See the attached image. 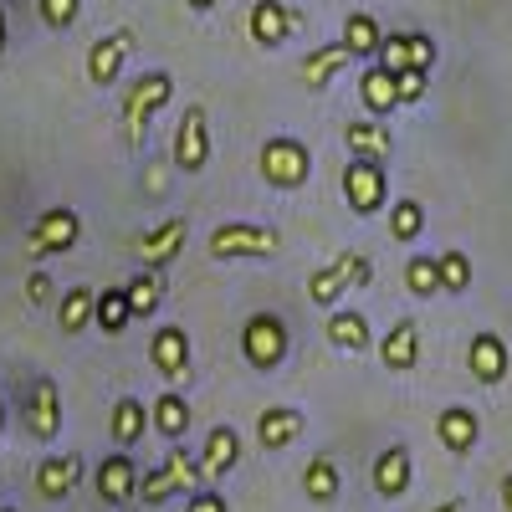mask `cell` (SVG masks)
I'll return each instance as SVG.
<instances>
[{"mask_svg": "<svg viewBox=\"0 0 512 512\" xmlns=\"http://www.w3.org/2000/svg\"><path fill=\"white\" fill-rule=\"evenodd\" d=\"M169 98H175V77H169V72H144L134 88H128V98H123V139H128V149H144L149 118Z\"/></svg>", "mask_w": 512, "mask_h": 512, "instance_id": "obj_1", "label": "cell"}, {"mask_svg": "<svg viewBox=\"0 0 512 512\" xmlns=\"http://www.w3.org/2000/svg\"><path fill=\"white\" fill-rule=\"evenodd\" d=\"M200 482H205V466L190 456V451H164V466L159 472H149V477H139V497L149 502V507H159V502H169L175 492H200Z\"/></svg>", "mask_w": 512, "mask_h": 512, "instance_id": "obj_2", "label": "cell"}, {"mask_svg": "<svg viewBox=\"0 0 512 512\" xmlns=\"http://www.w3.org/2000/svg\"><path fill=\"white\" fill-rule=\"evenodd\" d=\"M241 354L251 369H277L287 359V323L277 313H251L241 328Z\"/></svg>", "mask_w": 512, "mask_h": 512, "instance_id": "obj_3", "label": "cell"}, {"mask_svg": "<svg viewBox=\"0 0 512 512\" xmlns=\"http://www.w3.org/2000/svg\"><path fill=\"white\" fill-rule=\"evenodd\" d=\"M262 175H267V185H277V190L308 185V175H313L308 144H297V139H267V144H262Z\"/></svg>", "mask_w": 512, "mask_h": 512, "instance_id": "obj_4", "label": "cell"}, {"mask_svg": "<svg viewBox=\"0 0 512 512\" xmlns=\"http://www.w3.org/2000/svg\"><path fill=\"white\" fill-rule=\"evenodd\" d=\"M82 236V221H77V210L72 205H52V210H41L31 236H26V251L31 256H57V251H72Z\"/></svg>", "mask_w": 512, "mask_h": 512, "instance_id": "obj_5", "label": "cell"}, {"mask_svg": "<svg viewBox=\"0 0 512 512\" xmlns=\"http://www.w3.org/2000/svg\"><path fill=\"white\" fill-rule=\"evenodd\" d=\"M282 246V236L272 226H216L210 231V256H221V262H236V256H272Z\"/></svg>", "mask_w": 512, "mask_h": 512, "instance_id": "obj_6", "label": "cell"}, {"mask_svg": "<svg viewBox=\"0 0 512 512\" xmlns=\"http://www.w3.org/2000/svg\"><path fill=\"white\" fill-rule=\"evenodd\" d=\"M384 190H390V180H384V164L354 154V164L344 169V195H349V205L359 210V216H374V210L384 205Z\"/></svg>", "mask_w": 512, "mask_h": 512, "instance_id": "obj_7", "label": "cell"}, {"mask_svg": "<svg viewBox=\"0 0 512 512\" xmlns=\"http://www.w3.org/2000/svg\"><path fill=\"white\" fill-rule=\"evenodd\" d=\"M205 159H210V128H205V108H200V103H190V108H185V118H180V128H175V164L185 169V175H200Z\"/></svg>", "mask_w": 512, "mask_h": 512, "instance_id": "obj_8", "label": "cell"}, {"mask_svg": "<svg viewBox=\"0 0 512 512\" xmlns=\"http://www.w3.org/2000/svg\"><path fill=\"white\" fill-rule=\"evenodd\" d=\"M303 21L297 11H287L282 0H256L251 6V16H246V26H251V41L256 47H282V41L292 36V26Z\"/></svg>", "mask_w": 512, "mask_h": 512, "instance_id": "obj_9", "label": "cell"}, {"mask_svg": "<svg viewBox=\"0 0 512 512\" xmlns=\"http://www.w3.org/2000/svg\"><path fill=\"white\" fill-rule=\"evenodd\" d=\"M134 52V31H108L98 36L88 47V82H98V88H108V82L123 72V57Z\"/></svg>", "mask_w": 512, "mask_h": 512, "instance_id": "obj_10", "label": "cell"}, {"mask_svg": "<svg viewBox=\"0 0 512 512\" xmlns=\"http://www.w3.org/2000/svg\"><path fill=\"white\" fill-rule=\"evenodd\" d=\"M26 425H31V436H36V441H57V431H62V395H57V384H52V379H36V384H31Z\"/></svg>", "mask_w": 512, "mask_h": 512, "instance_id": "obj_11", "label": "cell"}, {"mask_svg": "<svg viewBox=\"0 0 512 512\" xmlns=\"http://www.w3.org/2000/svg\"><path fill=\"white\" fill-rule=\"evenodd\" d=\"M98 492H103L113 507H128V502L139 497V472H134V456H128V446L113 451V456L98 466Z\"/></svg>", "mask_w": 512, "mask_h": 512, "instance_id": "obj_12", "label": "cell"}, {"mask_svg": "<svg viewBox=\"0 0 512 512\" xmlns=\"http://www.w3.org/2000/svg\"><path fill=\"white\" fill-rule=\"evenodd\" d=\"M77 482H82V456H47L36 466V492L47 497V502H62V497H72L77 492Z\"/></svg>", "mask_w": 512, "mask_h": 512, "instance_id": "obj_13", "label": "cell"}, {"mask_svg": "<svg viewBox=\"0 0 512 512\" xmlns=\"http://www.w3.org/2000/svg\"><path fill=\"white\" fill-rule=\"evenodd\" d=\"M149 354H154V369H159L169 384L190 374V338H185V328H159Z\"/></svg>", "mask_w": 512, "mask_h": 512, "instance_id": "obj_14", "label": "cell"}, {"mask_svg": "<svg viewBox=\"0 0 512 512\" xmlns=\"http://www.w3.org/2000/svg\"><path fill=\"white\" fill-rule=\"evenodd\" d=\"M185 236H190V221L185 216H175V221H164V226H154L149 236H139V262L144 267H164L169 262V256H175L180 246H185Z\"/></svg>", "mask_w": 512, "mask_h": 512, "instance_id": "obj_15", "label": "cell"}, {"mask_svg": "<svg viewBox=\"0 0 512 512\" xmlns=\"http://www.w3.org/2000/svg\"><path fill=\"white\" fill-rule=\"evenodd\" d=\"M241 461V436L231 425H216V431L205 436V451H200V466H205V482H221L231 466Z\"/></svg>", "mask_w": 512, "mask_h": 512, "instance_id": "obj_16", "label": "cell"}, {"mask_svg": "<svg viewBox=\"0 0 512 512\" xmlns=\"http://www.w3.org/2000/svg\"><path fill=\"white\" fill-rule=\"evenodd\" d=\"M436 431H441V446L461 456V451H472V446H477V436H482V420H477V410L451 405V410H441Z\"/></svg>", "mask_w": 512, "mask_h": 512, "instance_id": "obj_17", "label": "cell"}, {"mask_svg": "<svg viewBox=\"0 0 512 512\" xmlns=\"http://www.w3.org/2000/svg\"><path fill=\"white\" fill-rule=\"evenodd\" d=\"M410 451L405 446H390V451H379V461H374V492L379 497H405L410 492Z\"/></svg>", "mask_w": 512, "mask_h": 512, "instance_id": "obj_18", "label": "cell"}, {"mask_svg": "<svg viewBox=\"0 0 512 512\" xmlns=\"http://www.w3.org/2000/svg\"><path fill=\"white\" fill-rule=\"evenodd\" d=\"M349 62H354V47H349V41H328V47L308 52V62H303V82H308V88H328V82L344 72Z\"/></svg>", "mask_w": 512, "mask_h": 512, "instance_id": "obj_19", "label": "cell"}, {"mask_svg": "<svg viewBox=\"0 0 512 512\" xmlns=\"http://www.w3.org/2000/svg\"><path fill=\"white\" fill-rule=\"evenodd\" d=\"M303 410H287V405H277V410H267L262 420H256V441H262V451H282L287 441H297L303 436Z\"/></svg>", "mask_w": 512, "mask_h": 512, "instance_id": "obj_20", "label": "cell"}, {"mask_svg": "<svg viewBox=\"0 0 512 512\" xmlns=\"http://www.w3.org/2000/svg\"><path fill=\"white\" fill-rule=\"evenodd\" d=\"M466 364H472V374L482 384H497L507 374V349H502V338L497 333H477L472 338V349H466Z\"/></svg>", "mask_w": 512, "mask_h": 512, "instance_id": "obj_21", "label": "cell"}, {"mask_svg": "<svg viewBox=\"0 0 512 512\" xmlns=\"http://www.w3.org/2000/svg\"><path fill=\"white\" fill-rule=\"evenodd\" d=\"M415 354H420V328L410 323V318H400L395 328H390V338L379 344V359H384V369H415Z\"/></svg>", "mask_w": 512, "mask_h": 512, "instance_id": "obj_22", "label": "cell"}, {"mask_svg": "<svg viewBox=\"0 0 512 512\" xmlns=\"http://www.w3.org/2000/svg\"><path fill=\"white\" fill-rule=\"evenodd\" d=\"M359 93H364V108L369 113H395L400 108V77L384 72V67H369L359 77Z\"/></svg>", "mask_w": 512, "mask_h": 512, "instance_id": "obj_23", "label": "cell"}, {"mask_svg": "<svg viewBox=\"0 0 512 512\" xmlns=\"http://www.w3.org/2000/svg\"><path fill=\"white\" fill-rule=\"evenodd\" d=\"M154 415L144 410V400H134V395H123L118 405H113V441L118 446H139L144 441V425H149Z\"/></svg>", "mask_w": 512, "mask_h": 512, "instance_id": "obj_24", "label": "cell"}, {"mask_svg": "<svg viewBox=\"0 0 512 512\" xmlns=\"http://www.w3.org/2000/svg\"><path fill=\"white\" fill-rule=\"evenodd\" d=\"M344 139H349V154H359V159H390V149H395L384 123H349Z\"/></svg>", "mask_w": 512, "mask_h": 512, "instance_id": "obj_25", "label": "cell"}, {"mask_svg": "<svg viewBox=\"0 0 512 512\" xmlns=\"http://www.w3.org/2000/svg\"><path fill=\"white\" fill-rule=\"evenodd\" d=\"M88 318H98V292L93 287H67L62 292V308H57V323L62 333H82Z\"/></svg>", "mask_w": 512, "mask_h": 512, "instance_id": "obj_26", "label": "cell"}, {"mask_svg": "<svg viewBox=\"0 0 512 512\" xmlns=\"http://www.w3.org/2000/svg\"><path fill=\"white\" fill-rule=\"evenodd\" d=\"M185 425H190V405H185V395L164 390V395L154 400V431H159L164 441H180V436H185Z\"/></svg>", "mask_w": 512, "mask_h": 512, "instance_id": "obj_27", "label": "cell"}, {"mask_svg": "<svg viewBox=\"0 0 512 512\" xmlns=\"http://www.w3.org/2000/svg\"><path fill=\"white\" fill-rule=\"evenodd\" d=\"M328 344H333V349H349V354H364V349H369V323H364V313H333V318H328Z\"/></svg>", "mask_w": 512, "mask_h": 512, "instance_id": "obj_28", "label": "cell"}, {"mask_svg": "<svg viewBox=\"0 0 512 512\" xmlns=\"http://www.w3.org/2000/svg\"><path fill=\"white\" fill-rule=\"evenodd\" d=\"M128 318H134L128 292H123V287H103V292H98V328H103V333H123Z\"/></svg>", "mask_w": 512, "mask_h": 512, "instance_id": "obj_29", "label": "cell"}, {"mask_svg": "<svg viewBox=\"0 0 512 512\" xmlns=\"http://www.w3.org/2000/svg\"><path fill=\"white\" fill-rule=\"evenodd\" d=\"M344 41L354 47V57H379V41H384V31H379V21H374V16L354 11V16L344 21Z\"/></svg>", "mask_w": 512, "mask_h": 512, "instance_id": "obj_30", "label": "cell"}, {"mask_svg": "<svg viewBox=\"0 0 512 512\" xmlns=\"http://www.w3.org/2000/svg\"><path fill=\"white\" fill-rule=\"evenodd\" d=\"M405 287L415 297L441 292V256H410V262H405Z\"/></svg>", "mask_w": 512, "mask_h": 512, "instance_id": "obj_31", "label": "cell"}, {"mask_svg": "<svg viewBox=\"0 0 512 512\" xmlns=\"http://www.w3.org/2000/svg\"><path fill=\"white\" fill-rule=\"evenodd\" d=\"M425 231V205L420 200H395L390 205V236L395 241H415Z\"/></svg>", "mask_w": 512, "mask_h": 512, "instance_id": "obj_32", "label": "cell"}, {"mask_svg": "<svg viewBox=\"0 0 512 512\" xmlns=\"http://www.w3.org/2000/svg\"><path fill=\"white\" fill-rule=\"evenodd\" d=\"M123 292H128V303H134V318H149V313L164 303V282H159L154 272H139V277L128 282Z\"/></svg>", "mask_w": 512, "mask_h": 512, "instance_id": "obj_33", "label": "cell"}, {"mask_svg": "<svg viewBox=\"0 0 512 512\" xmlns=\"http://www.w3.org/2000/svg\"><path fill=\"white\" fill-rule=\"evenodd\" d=\"M303 487H308V497H313V502H333V497H338V466H333L328 456L308 461V472H303Z\"/></svg>", "mask_w": 512, "mask_h": 512, "instance_id": "obj_34", "label": "cell"}, {"mask_svg": "<svg viewBox=\"0 0 512 512\" xmlns=\"http://www.w3.org/2000/svg\"><path fill=\"white\" fill-rule=\"evenodd\" d=\"M466 287H472V256L441 251V292H466Z\"/></svg>", "mask_w": 512, "mask_h": 512, "instance_id": "obj_35", "label": "cell"}, {"mask_svg": "<svg viewBox=\"0 0 512 512\" xmlns=\"http://www.w3.org/2000/svg\"><path fill=\"white\" fill-rule=\"evenodd\" d=\"M333 272H338V282H344V287H369V277H374L369 256H359V251H338L333 256Z\"/></svg>", "mask_w": 512, "mask_h": 512, "instance_id": "obj_36", "label": "cell"}, {"mask_svg": "<svg viewBox=\"0 0 512 512\" xmlns=\"http://www.w3.org/2000/svg\"><path fill=\"white\" fill-rule=\"evenodd\" d=\"M379 67L400 77V72L410 67V36H384V41H379Z\"/></svg>", "mask_w": 512, "mask_h": 512, "instance_id": "obj_37", "label": "cell"}, {"mask_svg": "<svg viewBox=\"0 0 512 512\" xmlns=\"http://www.w3.org/2000/svg\"><path fill=\"white\" fill-rule=\"evenodd\" d=\"M308 297H313V303H323V308H333L338 297H344V282H338V272H333V267L313 272V277H308Z\"/></svg>", "mask_w": 512, "mask_h": 512, "instance_id": "obj_38", "label": "cell"}, {"mask_svg": "<svg viewBox=\"0 0 512 512\" xmlns=\"http://www.w3.org/2000/svg\"><path fill=\"white\" fill-rule=\"evenodd\" d=\"M36 6H41V21H47L52 31H67L77 21V11H82V0H36Z\"/></svg>", "mask_w": 512, "mask_h": 512, "instance_id": "obj_39", "label": "cell"}, {"mask_svg": "<svg viewBox=\"0 0 512 512\" xmlns=\"http://www.w3.org/2000/svg\"><path fill=\"white\" fill-rule=\"evenodd\" d=\"M425 88H431V72H420V67H405L400 72V103H420Z\"/></svg>", "mask_w": 512, "mask_h": 512, "instance_id": "obj_40", "label": "cell"}, {"mask_svg": "<svg viewBox=\"0 0 512 512\" xmlns=\"http://www.w3.org/2000/svg\"><path fill=\"white\" fill-rule=\"evenodd\" d=\"M410 67H420V72H431V67H436V41H431V36L410 31Z\"/></svg>", "mask_w": 512, "mask_h": 512, "instance_id": "obj_41", "label": "cell"}, {"mask_svg": "<svg viewBox=\"0 0 512 512\" xmlns=\"http://www.w3.org/2000/svg\"><path fill=\"white\" fill-rule=\"evenodd\" d=\"M185 512H231V507H226V492H210V487H200V492L185 502Z\"/></svg>", "mask_w": 512, "mask_h": 512, "instance_id": "obj_42", "label": "cell"}, {"mask_svg": "<svg viewBox=\"0 0 512 512\" xmlns=\"http://www.w3.org/2000/svg\"><path fill=\"white\" fill-rule=\"evenodd\" d=\"M47 297H52V277L47 272H31L26 277V303H47Z\"/></svg>", "mask_w": 512, "mask_h": 512, "instance_id": "obj_43", "label": "cell"}, {"mask_svg": "<svg viewBox=\"0 0 512 512\" xmlns=\"http://www.w3.org/2000/svg\"><path fill=\"white\" fill-rule=\"evenodd\" d=\"M502 507H507V512H512V472H507V477H502Z\"/></svg>", "mask_w": 512, "mask_h": 512, "instance_id": "obj_44", "label": "cell"}, {"mask_svg": "<svg viewBox=\"0 0 512 512\" xmlns=\"http://www.w3.org/2000/svg\"><path fill=\"white\" fill-rule=\"evenodd\" d=\"M436 512H466V502L456 497V502H446V507H436Z\"/></svg>", "mask_w": 512, "mask_h": 512, "instance_id": "obj_45", "label": "cell"}, {"mask_svg": "<svg viewBox=\"0 0 512 512\" xmlns=\"http://www.w3.org/2000/svg\"><path fill=\"white\" fill-rule=\"evenodd\" d=\"M210 6H216V0H190V11H210Z\"/></svg>", "mask_w": 512, "mask_h": 512, "instance_id": "obj_46", "label": "cell"}, {"mask_svg": "<svg viewBox=\"0 0 512 512\" xmlns=\"http://www.w3.org/2000/svg\"><path fill=\"white\" fill-rule=\"evenodd\" d=\"M0 52H6V11H0Z\"/></svg>", "mask_w": 512, "mask_h": 512, "instance_id": "obj_47", "label": "cell"}, {"mask_svg": "<svg viewBox=\"0 0 512 512\" xmlns=\"http://www.w3.org/2000/svg\"><path fill=\"white\" fill-rule=\"evenodd\" d=\"M0 431H6V405H0Z\"/></svg>", "mask_w": 512, "mask_h": 512, "instance_id": "obj_48", "label": "cell"}, {"mask_svg": "<svg viewBox=\"0 0 512 512\" xmlns=\"http://www.w3.org/2000/svg\"><path fill=\"white\" fill-rule=\"evenodd\" d=\"M6 512H16V507H6Z\"/></svg>", "mask_w": 512, "mask_h": 512, "instance_id": "obj_49", "label": "cell"}]
</instances>
